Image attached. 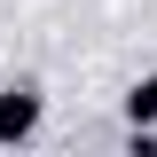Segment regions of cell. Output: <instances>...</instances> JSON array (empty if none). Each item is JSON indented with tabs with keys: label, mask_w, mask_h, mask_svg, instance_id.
Here are the masks:
<instances>
[{
	"label": "cell",
	"mask_w": 157,
	"mask_h": 157,
	"mask_svg": "<svg viewBox=\"0 0 157 157\" xmlns=\"http://www.w3.org/2000/svg\"><path fill=\"white\" fill-rule=\"evenodd\" d=\"M39 118H47L39 78H8V86H0V149H24V141L39 134Z\"/></svg>",
	"instance_id": "1"
},
{
	"label": "cell",
	"mask_w": 157,
	"mask_h": 157,
	"mask_svg": "<svg viewBox=\"0 0 157 157\" xmlns=\"http://www.w3.org/2000/svg\"><path fill=\"white\" fill-rule=\"evenodd\" d=\"M126 126H157V71L126 86Z\"/></svg>",
	"instance_id": "2"
}]
</instances>
